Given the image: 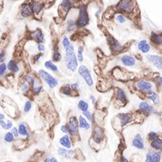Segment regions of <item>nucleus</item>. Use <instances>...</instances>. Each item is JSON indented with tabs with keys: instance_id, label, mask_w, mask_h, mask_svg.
Instances as JSON below:
<instances>
[{
	"instance_id": "1",
	"label": "nucleus",
	"mask_w": 162,
	"mask_h": 162,
	"mask_svg": "<svg viewBox=\"0 0 162 162\" xmlns=\"http://www.w3.org/2000/svg\"><path fill=\"white\" fill-rule=\"evenodd\" d=\"M135 6L134 0H120L117 4V9L124 14H130L134 12Z\"/></svg>"
},
{
	"instance_id": "2",
	"label": "nucleus",
	"mask_w": 162,
	"mask_h": 162,
	"mask_svg": "<svg viewBox=\"0 0 162 162\" xmlns=\"http://www.w3.org/2000/svg\"><path fill=\"white\" fill-rule=\"evenodd\" d=\"M38 74L40 77H41L43 79L44 82L46 83H47L48 85L51 87V88H54L56 86L58 85V81L56 78H54V77L51 75L50 74H48L46 71L43 70V69H41L39 70Z\"/></svg>"
},
{
	"instance_id": "3",
	"label": "nucleus",
	"mask_w": 162,
	"mask_h": 162,
	"mask_svg": "<svg viewBox=\"0 0 162 162\" xmlns=\"http://www.w3.org/2000/svg\"><path fill=\"white\" fill-rule=\"evenodd\" d=\"M89 22V17L85 7L82 6L79 8V16L76 25L79 27H84Z\"/></svg>"
},
{
	"instance_id": "4",
	"label": "nucleus",
	"mask_w": 162,
	"mask_h": 162,
	"mask_svg": "<svg viewBox=\"0 0 162 162\" xmlns=\"http://www.w3.org/2000/svg\"><path fill=\"white\" fill-rule=\"evenodd\" d=\"M65 62L66 66L69 70L72 71V72H75L77 70V67H78V60L76 57L75 54L66 55Z\"/></svg>"
},
{
	"instance_id": "5",
	"label": "nucleus",
	"mask_w": 162,
	"mask_h": 162,
	"mask_svg": "<svg viewBox=\"0 0 162 162\" xmlns=\"http://www.w3.org/2000/svg\"><path fill=\"white\" fill-rule=\"evenodd\" d=\"M79 74L85 81V82L88 86H92L93 84V79H92V75H91L90 71L85 66L82 65L79 68Z\"/></svg>"
},
{
	"instance_id": "6",
	"label": "nucleus",
	"mask_w": 162,
	"mask_h": 162,
	"mask_svg": "<svg viewBox=\"0 0 162 162\" xmlns=\"http://www.w3.org/2000/svg\"><path fill=\"white\" fill-rule=\"evenodd\" d=\"M108 43L113 52L120 53L123 50V47L121 46V44L112 35L108 36Z\"/></svg>"
},
{
	"instance_id": "7",
	"label": "nucleus",
	"mask_w": 162,
	"mask_h": 162,
	"mask_svg": "<svg viewBox=\"0 0 162 162\" xmlns=\"http://www.w3.org/2000/svg\"><path fill=\"white\" fill-rule=\"evenodd\" d=\"M68 128H69V132L71 135H74L78 133V122H77L76 117H70L69 120Z\"/></svg>"
},
{
	"instance_id": "8",
	"label": "nucleus",
	"mask_w": 162,
	"mask_h": 162,
	"mask_svg": "<svg viewBox=\"0 0 162 162\" xmlns=\"http://www.w3.org/2000/svg\"><path fill=\"white\" fill-rule=\"evenodd\" d=\"M148 62L151 63L157 69H162V59L160 56L157 55H148L146 56Z\"/></svg>"
},
{
	"instance_id": "9",
	"label": "nucleus",
	"mask_w": 162,
	"mask_h": 162,
	"mask_svg": "<svg viewBox=\"0 0 162 162\" xmlns=\"http://www.w3.org/2000/svg\"><path fill=\"white\" fill-rule=\"evenodd\" d=\"M74 5V0H63L60 6V9L63 12V16L67 14L68 12L71 9Z\"/></svg>"
},
{
	"instance_id": "10",
	"label": "nucleus",
	"mask_w": 162,
	"mask_h": 162,
	"mask_svg": "<svg viewBox=\"0 0 162 162\" xmlns=\"http://www.w3.org/2000/svg\"><path fill=\"white\" fill-rule=\"evenodd\" d=\"M104 138V133L103 130L99 127L95 128L93 132V140H95L97 143H100L103 140Z\"/></svg>"
},
{
	"instance_id": "11",
	"label": "nucleus",
	"mask_w": 162,
	"mask_h": 162,
	"mask_svg": "<svg viewBox=\"0 0 162 162\" xmlns=\"http://www.w3.org/2000/svg\"><path fill=\"white\" fill-rule=\"evenodd\" d=\"M161 160V153L159 152H151L146 156L145 162H160Z\"/></svg>"
},
{
	"instance_id": "12",
	"label": "nucleus",
	"mask_w": 162,
	"mask_h": 162,
	"mask_svg": "<svg viewBox=\"0 0 162 162\" xmlns=\"http://www.w3.org/2000/svg\"><path fill=\"white\" fill-rule=\"evenodd\" d=\"M137 88L145 92H150L153 88V85L150 82H145V81H139L136 83Z\"/></svg>"
},
{
	"instance_id": "13",
	"label": "nucleus",
	"mask_w": 162,
	"mask_h": 162,
	"mask_svg": "<svg viewBox=\"0 0 162 162\" xmlns=\"http://www.w3.org/2000/svg\"><path fill=\"white\" fill-rule=\"evenodd\" d=\"M33 13L32 8L30 4H23L21 7L20 14L22 17H28L31 15Z\"/></svg>"
},
{
	"instance_id": "14",
	"label": "nucleus",
	"mask_w": 162,
	"mask_h": 162,
	"mask_svg": "<svg viewBox=\"0 0 162 162\" xmlns=\"http://www.w3.org/2000/svg\"><path fill=\"white\" fill-rule=\"evenodd\" d=\"M119 118H120V121L122 126H124V125L130 123V122L133 120V116H132L131 114L130 113L120 114V115H119Z\"/></svg>"
},
{
	"instance_id": "15",
	"label": "nucleus",
	"mask_w": 162,
	"mask_h": 162,
	"mask_svg": "<svg viewBox=\"0 0 162 162\" xmlns=\"http://www.w3.org/2000/svg\"><path fill=\"white\" fill-rule=\"evenodd\" d=\"M31 38L39 43H42L44 41V35L41 30H36L31 34Z\"/></svg>"
},
{
	"instance_id": "16",
	"label": "nucleus",
	"mask_w": 162,
	"mask_h": 162,
	"mask_svg": "<svg viewBox=\"0 0 162 162\" xmlns=\"http://www.w3.org/2000/svg\"><path fill=\"white\" fill-rule=\"evenodd\" d=\"M122 63L127 67H133L135 64V59L129 55H124L121 59Z\"/></svg>"
},
{
	"instance_id": "17",
	"label": "nucleus",
	"mask_w": 162,
	"mask_h": 162,
	"mask_svg": "<svg viewBox=\"0 0 162 162\" xmlns=\"http://www.w3.org/2000/svg\"><path fill=\"white\" fill-rule=\"evenodd\" d=\"M18 132H19V134L21 136L25 137V138H29L30 135L28 133L27 125L25 123H21L18 125Z\"/></svg>"
},
{
	"instance_id": "18",
	"label": "nucleus",
	"mask_w": 162,
	"mask_h": 162,
	"mask_svg": "<svg viewBox=\"0 0 162 162\" xmlns=\"http://www.w3.org/2000/svg\"><path fill=\"white\" fill-rule=\"evenodd\" d=\"M30 4L31 8H32L33 12L35 14H39L41 11H42L43 8V4L40 1H33Z\"/></svg>"
},
{
	"instance_id": "19",
	"label": "nucleus",
	"mask_w": 162,
	"mask_h": 162,
	"mask_svg": "<svg viewBox=\"0 0 162 162\" xmlns=\"http://www.w3.org/2000/svg\"><path fill=\"white\" fill-rule=\"evenodd\" d=\"M133 145L135 146V148H139V149H143V147H144L143 139H142L141 135H140L139 133L135 136L134 139L133 140Z\"/></svg>"
},
{
	"instance_id": "20",
	"label": "nucleus",
	"mask_w": 162,
	"mask_h": 162,
	"mask_svg": "<svg viewBox=\"0 0 162 162\" xmlns=\"http://www.w3.org/2000/svg\"><path fill=\"white\" fill-rule=\"evenodd\" d=\"M139 108L141 111L145 112V113L150 114V113H152V112H153V107L151 106L149 104H148L145 102H143L140 104Z\"/></svg>"
},
{
	"instance_id": "21",
	"label": "nucleus",
	"mask_w": 162,
	"mask_h": 162,
	"mask_svg": "<svg viewBox=\"0 0 162 162\" xmlns=\"http://www.w3.org/2000/svg\"><path fill=\"white\" fill-rule=\"evenodd\" d=\"M59 141H60L61 144L64 147H65V148H70L71 146H72V142H71L70 138H69V135H64V136L60 138Z\"/></svg>"
},
{
	"instance_id": "22",
	"label": "nucleus",
	"mask_w": 162,
	"mask_h": 162,
	"mask_svg": "<svg viewBox=\"0 0 162 162\" xmlns=\"http://www.w3.org/2000/svg\"><path fill=\"white\" fill-rule=\"evenodd\" d=\"M7 67V69H9V70L12 72L17 73V72H19V70H20L19 67L17 66V63L14 61V60L9 61Z\"/></svg>"
},
{
	"instance_id": "23",
	"label": "nucleus",
	"mask_w": 162,
	"mask_h": 162,
	"mask_svg": "<svg viewBox=\"0 0 162 162\" xmlns=\"http://www.w3.org/2000/svg\"><path fill=\"white\" fill-rule=\"evenodd\" d=\"M151 41L156 44H162V34H157L152 32L151 35Z\"/></svg>"
},
{
	"instance_id": "24",
	"label": "nucleus",
	"mask_w": 162,
	"mask_h": 162,
	"mask_svg": "<svg viewBox=\"0 0 162 162\" xmlns=\"http://www.w3.org/2000/svg\"><path fill=\"white\" fill-rule=\"evenodd\" d=\"M58 152H59V155L64 157L72 156L74 154V152L73 150H67L64 148H59Z\"/></svg>"
},
{
	"instance_id": "25",
	"label": "nucleus",
	"mask_w": 162,
	"mask_h": 162,
	"mask_svg": "<svg viewBox=\"0 0 162 162\" xmlns=\"http://www.w3.org/2000/svg\"><path fill=\"white\" fill-rule=\"evenodd\" d=\"M117 98L123 104H125L127 102L126 95H125V92L122 89H118L117 91Z\"/></svg>"
},
{
	"instance_id": "26",
	"label": "nucleus",
	"mask_w": 162,
	"mask_h": 162,
	"mask_svg": "<svg viewBox=\"0 0 162 162\" xmlns=\"http://www.w3.org/2000/svg\"><path fill=\"white\" fill-rule=\"evenodd\" d=\"M32 87H33V92L34 94H36V95L39 94L40 92H41V90H42V85H41V83H40L39 81L37 80L36 79L33 84L32 85Z\"/></svg>"
},
{
	"instance_id": "27",
	"label": "nucleus",
	"mask_w": 162,
	"mask_h": 162,
	"mask_svg": "<svg viewBox=\"0 0 162 162\" xmlns=\"http://www.w3.org/2000/svg\"><path fill=\"white\" fill-rule=\"evenodd\" d=\"M4 120H0V126L3 129H4V130H9V129L12 128V122L11 120H8L7 122H4Z\"/></svg>"
},
{
	"instance_id": "28",
	"label": "nucleus",
	"mask_w": 162,
	"mask_h": 162,
	"mask_svg": "<svg viewBox=\"0 0 162 162\" xmlns=\"http://www.w3.org/2000/svg\"><path fill=\"white\" fill-rule=\"evenodd\" d=\"M79 127L83 129H90V125L87 122V120L84 118L82 116H80L79 118Z\"/></svg>"
},
{
	"instance_id": "29",
	"label": "nucleus",
	"mask_w": 162,
	"mask_h": 162,
	"mask_svg": "<svg viewBox=\"0 0 162 162\" xmlns=\"http://www.w3.org/2000/svg\"><path fill=\"white\" fill-rule=\"evenodd\" d=\"M45 67L46 68V69H49V70H51L54 72H58V70H59L58 67H56L55 64H54L52 61H46L45 63Z\"/></svg>"
},
{
	"instance_id": "30",
	"label": "nucleus",
	"mask_w": 162,
	"mask_h": 162,
	"mask_svg": "<svg viewBox=\"0 0 162 162\" xmlns=\"http://www.w3.org/2000/svg\"><path fill=\"white\" fill-rule=\"evenodd\" d=\"M61 59V54L59 51V48L55 47L54 49V54H53V60L54 61H59Z\"/></svg>"
},
{
	"instance_id": "31",
	"label": "nucleus",
	"mask_w": 162,
	"mask_h": 162,
	"mask_svg": "<svg viewBox=\"0 0 162 162\" xmlns=\"http://www.w3.org/2000/svg\"><path fill=\"white\" fill-rule=\"evenodd\" d=\"M148 97H149L150 100H151L153 103L158 104V102H159V98H158V96L157 95L156 93L150 91V92H148Z\"/></svg>"
},
{
	"instance_id": "32",
	"label": "nucleus",
	"mask_w": 162,
	"mask_h": 162,
	"mask_svg": "<svg viewBox=\"0 0 162 162\" xmlns=\"http://www.w3.org/2000/svg\"><path fill=\"white\" fill-rule=\"evenodd\" d=\"M151 146L155 149H161L162 148V140L161 139H156L153 140L151 143Z\"/></svg>"
},
{
	"instance_id": "33",
	"label": "nucleus",
	"mask_w": 162,
	"mask_h": 162,
	"mask_svg": "<svg viewBox=\"0 0 162 162\" xmlns=\"http://www.w3.org/2000/svg\"><path fill=\"white\" fill-rule=\"evenodd\" d=\"M78 107L81 111L85 112L88 110L89 105L86 102H84V100H80L78 103Z\"/></svg>"
},
{
	"instance_id": "34",
	"label": "nucleus",
	"mask_w": 162,
	"mask_h": 162,
	"mask_svg": "<svg viewBox=\"0 0 162 162\" xmlns=\"http://www.w3.org/2000/svg\"><path fill=\"white\" fill-rule=\"evenodd\" d=\"M4 139L7 143H12L14 140V137L11 132H7L4 136Z\"/></svg>"
},
{
	"instance_id": "35",
	"label": "nucleus",
	"mask_w": 162,
	"mask_h": 162,
	"mask_svg": "<svg viewBox=\"0 0 162 162\" xmlns=\"http://www.w3.org/2000/svg\"><path fill=\"white\" fill-rule=\"evenodd\" d=\"M61 92L63 94H64V95H72V90H71V87H69V85H66L62 87L61 89Z\"/></svg>"
},
{
	"instance_id": "36",
	"label": "nucleus",
	"mask_w": 162,
	"mask_h": 162,
	"mask_svg": "<svg viewBox=\"0 0 162 162\" xmlns=\"http://www.w3.org/2000/svg\"><path fill=\"white\" fill-rule=\"evenodd\" d=\"M83 54H84V48L82 47V46H80V47H79L78 48V55H77V60H78L80 62L83 61V59H84Z\"/></svg>"
},
{
	"instance_id": "37",
	"label": "nucleus",
	"mask_w": 162,
	"mask_h": 162,
	"mask_svg": "<svg viewBox=\"0 0 162 162\" xmlns=\"http://www.w3.org/2000/svg\"><path fill=\"white\" fill-rule=\"evenodd\" d=\"M138 49H139L142 53H143V54H147V53L149 52V51L151 50V46H150L148 43H146Z\"/></svg>"
},
{
	"instance_id": "38",
	"label": "nucleus",
	"mask_w": 162,
	"mask_h": 162,
	"mask_svg": "<svg viewBox=\"0 0 162 162\" xmlns=\"http://www.w3.org/2000/svg\"><path fill=\"white\" fill-rule=\"evenodd\" d=\"M64 49H65L66 55L74 54V46H73L72 43H71L69 46H67V48H65Z\"/></svg>"
},
{
	"instance_id": "39",
	"label": "nucleus",
	"mask_w": 162,
	"mask_h": 162,
	"mask_svg": "<svg viewBox=\"0 0 162 162\" xmlns=\"http://www.w3.org/2000/svg\"><path fill=\"white\" fill-rule=\"evenodd\" d=\"M116 20L117 22L122 24V23H124V22H126V18H125V17L123 15V14H118L116 16Z\"/></svg>"
},
{
	"instance_id": "40",
	"label": "nucleus",
	"mask_w": 162,
	"mask_h": 162,
	"mask_svg": "<svg viewBox=\"0 0 162 162\" xmlns=\"http://www.w3.org/2000/svg\"><path fill=\"white\" fill-rule=\"evenodd\" d=\"M25 82H27V84H29V85L32 86L35 82V78L33 77H32V76L27 75L26 76L25 78Z\"/></svg>"
},
{
	"instance_id": "41",
	"label": "nucleus",
	"mask_w": 162,
	"mask_h": 162,
	"mask_svg": "<svg viewBox=\"0 0 162 162\" xmlns=\"http://www.w3.org/2000/svg\"><path fill=\"white\" fill-rule=\"evenodd\" d=\"M7 69V67L5 64H0V77H2L4 75V74L6 73Z\"/></svg>"
},
{
	"instance_id": "42",
	"label": "nucleus",
	"mask_w": 162,
	"mask_h": 162,
	"mask_svg": "<svg viewBox=\"0 0 162 162\" xmlns=\"http://www.w3.org/2000/svg\"><path fill=\"white\" fill-rule=\"evenodd\" d=\"M31 107H32V103H31L30 101H27V102H25V106H24V112H28L30 110Z\"/></svg>"
},
{
	"instance_id": "43",
	"label": "nucleus",
	"mask_w": 162,
	"mask_h": 162,
	"mask_svg": "<svg viewBox=\"0 0 162 162\" xmlns=\"http://www.w3.org/2000/svg\"><path fill=\"white\" fill-rule=\"evenodd\" d=\"M70 44H71V42L69 40V38H68L67 36H64L62 39V45L64 47V48H67V46H69Z\"/></svg>"
},
{
	"instance_id": "44",
	"label": "nucleus",
	"mask_w": 162,
	"mask_h": 162,
	"mask_svg": "<svg viewBox=\"0 0 162 162\" xmlns=\"http://www.w3.org/2000/svg\"><path fill=\"white\" fill-rule=\"evenodd\" d=\"M21 90L23 92H27L30 90V85L26 82H24L21 86Z\"/></svg>"
},
{
	"instance_id": "45",
	"label": "nucleus",
	"mask_w": 162,
	"mask_h": 162,
	"mask_svg": "<svg viewBox=\"0 0 162 162\" xmlns=\"http://www.w3.org/2000/svg\"><path fill=\"white\" fill-rule=\"evenodd\" d=\"M11 133H12L13 135H14V138H18L19 137V132H18V128H15V127H12L11 128Z\"/></svg>"
},
{
	"instance_id": "46",
	"label": "nucleus",
	"mask_w": 162,
	"mask_h": 162,
	"mask_svg": "<svg viewBox=\"0 0 162 162\" xmlns=\"http://www.w3.org/2000/svg\"><path fill=\"white\" fill-rule=\"evenodd\" d=\"M75 22H72V21H70L68 24V27H67V30L69 32H71V31L74 30V27H75Z\"/></svg>"
},
{
	"instance_id": "47",
	"label": "nucleus",
	"mask_w": 162,
	"mask_h": 162,
	"mask_svg": "<svg viewBox=\"0 0 162 162\" xmlns=\"http://www.w3.org/2000/svg\"><path fill=\"white\" fill-rule=\"evenodd\" d=\"M148 138H149V140H153L158 138V135L156 133H154V132H151L149 135H148Z\"/></svg>"
},
{
	"instance_id": "48",
	"label": "nucleus",
	"mask_w": 162,
	"mask_h": 162,
	"mask_svg": "<svg viewBox=\"0 0 162 162\" xmlns=\"http://www.w3.org/2000/svg\"><path fill=\"white\" fill-rule=\"evenodd\" d=\"M83 113H84V115L87 117V118L88 119V120H92V114H91V112L89 111V110H87V111H85V112H83Z\"/></svg>"
},
{
	"instance_id": "49",
	"label": "nucleus",
	"mask_w": 162,
	"mask_h": 162,
	"mask_svg": "<svg viewBox=\"0 0 162 162\" xmlns=\"http://www.w3.org/2000/svg\"><path fill=\"white\" fill-rule=\"evenodd\" d=\"M38 50L40 52H43V51H45V46L43 43H38Z\"/></svg>"
},
{
	"instance_id": "50",
	"label": "nucleus",
	"mask_w": 162,
	"mask_h": 162,
	"mask_svg": "<svg viewBox=\"0 0 162 162\" xmlns=\"http://www.w3.org/2000/svg\"><path fill=\"white\" fill-rule=\"evenodd\" d=\"M44 162H58V161L55 157H49V158H46Z\"/></svg>"
},
{
	"instance_id": "51",
	"label": "nucleus",
	"mask_w": 162,
	"mask_h": 162,
	"mask_svg": "<svg viewBox=\"0 0 162 162\" xmlns=\"http://www.w3.org/2000/svg\"><path fill=\"white\" fill-rule=\"evenodd\" d=\"M148 43V42H147L146 40H142V41H140L139 43H138V48H140V47H142L143 46H144L145 44Z\"/></svg>"
},
{
	"instance_id": "52",
	"label": "nucleus",
	"mask_w": 162,
	"mask_h": 162,
	"mask_svg": "<svg viewBox=\"0 0 162 162\" xmlns=\"http://www.w3.org/2000/svg\"><path fill=\"white\" fill-rule=\"evenodd\" d=\"M72 88L73 90H77V89L79 87V82H75V83H73L72 85H71Z\"/></svg>"
},
{
	"instance_id": "53",
	"label": "nucleus",
	"mask_w": 162,
	"mask_h": 162,
	"mask_svg": "<svg viewBox=\"0 0 162 162\" xmlns=\"http://www.w3.org/2000/svg\"><path fill=\"white\" fill-rule=\"evenodd\" d=\"M61 131L64 133H69V128H68V127L66 126V125H63V126H61Z\"/></svg>"
},
{
	"instance_id": "54",
	"label": "nucleus",
	"mask_w": 162,
	"mask_h": 162,
	"mask_svg": "<svg viewBox=\"0 0 162 162\" xmlns=\"http://www.w3.org/2000/svg\"><path fill=\"white\" fill-rule=\"evenodd\" d=\"M5 60V52H2L0 54V62H2Z\"/></svg>"
},
{
	"instance_id": "55",
	"label": "nucleus",
	"mask_w": 162,
	"mask_h": 162,
	"mask_svg": "<svg viewBox=\"0 0 162 162\" xmlns=\"http://www.w3.org/2000/svg\"><path fill=\"white\" fill-rule=\"evenodd\" d=\"M43 56V54H41V53H40V54H37V55H35L34 56V60H35V61H38L40 59H41V56Z\"/></svg>"
},
{
	"instance_id": "56",
	"label": "nucleus",
	"mask_w": 162,
	"mask_h": 162,
	"mask_svg": "<svg viewBox=\"0 0 162 162\" xmlns=\"http://www.w3.org/2000/svg\"><path fill=\"white\" fill-rule=\"evenodd\" d=\"M156 81L157 83H158L159 84H162V77H158L156 79Z\"/></svg>"
},
{
	"instance_id": "57",
	"label": "nucleus",
	"mask_w": 162,
	"mask_h": 162,
	"mask_svg": "<svg viewBox=\"0 0 162 162\" xmlns=\"http://www.w3.org/2000/svg\"><path fill=\"white\" fill-rule=\"evenodd\" d=\"M91 100H92V103H93V104H95V102H96L95 98V97H92H92H91Z\"/></svg>"
},
{
	"instance_id": "58",
	"label": "nucleus",
	"mask_w": 162,
	"mask_h": 162,
	"mask_svg": "<svg viewBox=\"0 0 162 162\" xmlns=\"http://www.w3.org/2000/svg\"><path fill=\"white\" fill-rule=\"evenodd\" d=\"M121 162H129V161H128V160H127L125 158H124V157H122V158H121Z\"/></svg>"
},
{
	"instance_id": "59",
	"label": "nucleus",
	"mask_w": 162,
	"mask_h": 162,
	"mask_svg": "<svg viewBox=\"0 0 162 162\" xmlns=\"http://www.w3.org/2000/svg\"><path fill=\"white\" fill-rule=\"evenodd\" d=\"M161 127H162V123H161Z\"/></svg>"
}]
</instances>
